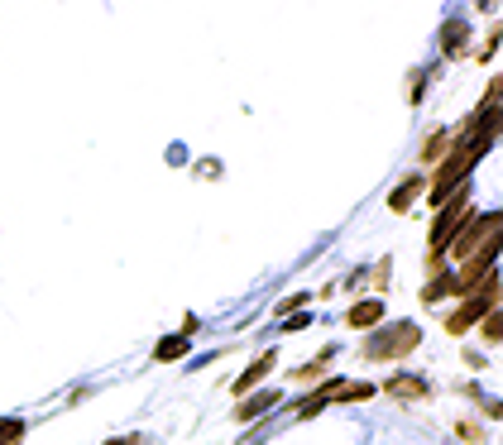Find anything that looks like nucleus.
Wrapping results in <instances>:
<instances>
[{
  "label": "nucleus",
  "instance_id": "2",
  "mask_svg": "<svg viewBox=\"0 0 503 445\" xmlns=\"http://www.w3.org/2000/svg\"><path fill=\"white\" fill-rule=\"evenodd\" d=\"M474 211H470V183H460L451 192V201L437 206V220H431V230H427V244H431V254H446V244L455 240V230L465 226Z\"/></svg>",
  "mask_w": 503,
  "mask_h": 445
},
{
  "label": "nucleus",
  "instance_id": "17",
  "mask_svg": "<svg viewBox=\"0 0 503 445\" xmlns=\"http://www.w3.org/2000/svg\"><path fill=\"white\" fill-rule=\"evenodd\" d=\"M106 445H144L139 436H116V441H106Z\"/></svg>",
  "mask_w": 503,
  "mask_h": 445
},
{
  "label": "nucleus",
  "instance_id": "16",
  "mask_svg": "<svg viewBox=\"0 0 503 445\" xmlns=\"http://www.w3.org/2000/svg\"><path fill=\"white\" fill-rule=\"evenodd\" d=\"M312 326V312H298V316H283V330H302Z\"/></svg>",
  "mask_w": 503,
  "mask_h": 445
},
{
  "label": "nucleus",
  "instance_id": "8",
  "mask_svg": "<svg viewBox=\"0 0 503 445\" xmlns=\"http://www.w3.org/2000/svg\"><path fill=\"white\" fill-rule=\"evenodd\" d=\"M422 192H427V177H417V173H412V177H403L398 192L388 197V211H398V216H403V211H412V201L422 197Z\"/></svg>",
  "mask_w": 503,
  "mask_h": 445
},
{
  "label": "nucleus",
  "instance_id": "12",
  "mask_svg": "<svg viewBox=\"0 0 503 445\" xmlns=\"http://www.w3.org/2000/svg\"><path fill=\"white\" fill-rule=\"evenodd\" d=\"M24 436H30V422H24V416H5V422H0V445H20Z\"/></svg>",
  "mask_w": 503,
  "mask_h": 445
},
{
  "label": "nucleus",
  "instance_id": "11",
  "mask_svg": "<svg viewBox=\"0 0 503 445\" xmlns=\"http://www.w3.org/2000/svg\"><path fill=\"white\" fill-rule=\"evenodd\" d=\"M451 273H455V269L431 273V283L422 287V302H427V307H431V302H441V297H451Z\"/></svg>",
  "mask_w": 503,
  "mask_h": 445
},
{
  "label": "nucleus",
  "instance_id": "15",
  "mask_svg": "<svg viewBox=\"0 0 503 445\" xmlns=\"http://www.w3.org/2000/svg\"><path fill=\"white\" fill-rule=\"evenodd\" d=\"M326 364H331V350L317 359V364H307V369H292V383H312V379H321L326 373Z\"/></svg>",
  "mask_w": 503,
  "mask_h": 445
},
{
  "label": "nucleus",
  "instance_id": "1",
  "mask_svg": "<svg viewBox=\"0 0 503 445\" xmlns=\"http://www.w3.org/2000/svg\"><path fill=\"white\" fill-rule=\"evenodd\" d=\"M417 345H422V326L417 321H384V326H374L369 330V340H365V359H374V364H394V359L403 355H412Z\"/></svg>",
  "mask_w": 503,
  "mask_h": 445
},
{
  "label": "nucleus",
  "instance_id": "5",
  "mask_svg": "<svg viewBox=\"0 0 503 445\" xmlns=\"http://www.w3.org/2000/svg\"><path fill=\"white\" fill-rule=\"evenodd\" d=\"M345 326H351V330L384 326V302L379 297H365V302H355V307H345Z\"/></svg>",
  "mask_w": 503,
  "mask_h": 445
},
{
  "label": "nucleus",
  "instance_id": "3",
  "mask_svg": "<svg viewBox=\"0 0 503 445\" xmlns=\"http://www.w3.org/2000/svg\"><path fill=\"white\" fill-rule=\"evenodd\" d=\"M489 235H499V211H480V216H470L465 226L455 230V240L446 244V254H441V259H460V263H465V259L474 254V249H480V244L489 240Z\"/></svg>",
  "mask_w": 503,
  "mask_h": 445
},
{
  "label": "nucleus",
  "instance_id": "9",
  "mask_svg": "<svg viewBox=\"0 0 503 445\" xmlns=\"http://www.w3.org/2000/svg\"><path fill=\"white\" fill-rule=\"evenodd\" d=\"M187 350H192L187 336H163L159 345H153V359H159V364H173V359H183Z\"/></svg>",
  "mask_w": 503,
  "mask_h": 445
},
{
  "label": "nucleus",
  "instance_id": "7",
  "mask_svg": "<svg viewBox=\"0 0 503 445\" xmlns=\"http://www.w3.org/2000/svg\"><path fill=\"white\" fill-rule=\"evenodd\" d=\"M379 393H388V398H427L431 388H427V379H417V373H394L388 383H379Z\"/></svg>",
  "mask_w": 503,
  "mask_h": 445
},
{
  "label": "nucleus",
  "instance_id": "14",
  "mask_svg": "<svg viewBox=\"0 0 503 445\" xmlns=\"http://www.w3.org/2000/svg\"><path fill=\"white\" fill-rule=\"evenodd\" d=\"M480 336H484V345H499L503 340V316H499V307L480 321Z\"/></svg>",
  "mask_w": 503,
  "mask_h": 445
},
{
  "label": "nucleus",
  "instance_id": "13",
  "mask_svg": "<svg viewBox=\"0 0 503 445\" xmlns=\"http://www.w3.org/2000/svg\"><path fill=\"white\" fill-rule=\"evenodd\" d=\"M460 48H465V24H446V44H441V53H446V58H455V53Z\"/></svg>",
  "mask_w": 503,
  "mask_h": 445
},
{
  "label": "nucleus",
  "instance_id": "10",
  "mask_svg": "<svg viewBox=\"0 0 503 445\" xmlns=\"http://www.w3.org/2000/svg\"><path fill=\"white\" fill-rule=\"evenodd\" d=\"M451 144H455V130H437L427 139V149H422V163H441L446 154H451Z\"/></svg>",
  "mask_w": 503,
  "mask_h": 445
},
{
  "label": "nucleus",
  "instance_id": "4",
  "mask_svg": "<svg viewBox=\"0 0 503 445\" xmlns=\"http://www.w3.org/2000/svg\"><path fill=\"white\" fill-rule=\"evenodd\" d=\"M273 364H278V355H273V350H264L259 359H249V369H245L240 379L230 383V393H240V398H245V393H255V388H259V383L273 373Z\"/></svg>",
  "mask_w": 503,
  "mask_h": 445
},
{
  "label": "nucleus",
  "instance_id": "6",
  "mask_svg": "<svg viewBox=\"0 0 503 445\" xmlns=\"http://www.w3.org/2000/svg\"><path fill=\"white\" fill-rule=\"evenodd\" d=\"M278 402H283V393H278V388H264V393H245V402L235 407V422H255V416L273 412Z\"/></svg>",
  "mask_w": 503,
  "mask_h": 445
}]
</instances>
